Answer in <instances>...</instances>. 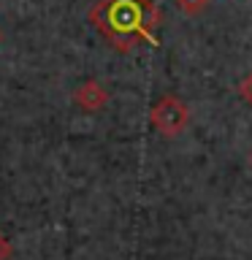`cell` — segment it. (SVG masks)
Wrapping results in <instances>:
<instances>
[{
    "label": "cell",
    "mask_w": 252,
    "mask_h": 260,
    "mask_svg": "<svg viewBox=\"0 0 252 260\" xmlns=\"http://www.w3.org/2000/svg\"><path fill=\"white\" fill-rule=\"evenodd\" d=\"M89 22L117 52L125 54L141 41H158L154 30L160 24V11L152 0H98L89 8Z\"/></svg>",
    "instance_id": "obj_1"
},
{
    "label": "cell",
    "mask_w": 252,
    "mask_h": 260,
    "mask_svg": "<svg viewBox=\"0 0 252 260\" xmlns=\"http://www.w3.org/2000/svg\"><path fill=\"white\" fill-rule=\"evenodd\" d=\"M187 119H190V111H187V106L174 95L160 98L152 109V125L158 127L163 136H179L184 130Z\"/></svg>",
    "instance_id": "obj_2"
},
{
    "label": "cell",
    "mask_w": 252,
    "mask_h": 260,
    "mask_svg": "<svg viewBox=\"0 0 252 260\" xmlns=\"http://www.w3.org/2000/svg\"><path fill=\"white\" fill-rule=\"evenodd\" d=\"M106 101H109V95H106L101 81H95V79L81 81V84L73 89V103H76L81 111H101L106 106Z\"/></svg>",
    "instance_id": "obj_3"
},
{
    "label": "cell",
    "mask_w": 252,
    "mask_h": 260,
    "mask_svg": "<svg viewBox=\"0 0 252 260\" xmlns=\"http://www.w3.org/2000/svg\"><path fill=\"white\" fill-rule=\"evenodd\" d=\"M176 3H179V8H182L184 14H198V11L206 8L209 0H176Z\"/></svg>",
    "instance_id": "obj_4"
},
{
    "label": "cell",
    "mask_w": 252,
    "mask_h": 260,
    "mask_svg": "<svg viewBox=\"0 0 252 260\" xmlns=\"http://www.w3.org/2000/svg\"><path fill=\"white\" fill-rule=\"evenodd\" d=\"M239 89H241V98H244V101H247V103H252V76H247V79H244Z\"/></svg>",
    "instance_id": "obj_5"
},
{
    "label": "cell",
    "mask_w": 252,
    "mask_h": 260,
    "mask_svg": "<svg viewBox=\"0 0 252 260\" xmlns=\"http://www.w3.org/2000/svg\"><path fill=\"white\" fill-rule=\"evenodd\" d=\"M8 257H11V241L0 233V260H8Z\"/></svg>",
    "instance_id": "obj_6"
}]
</instances>
